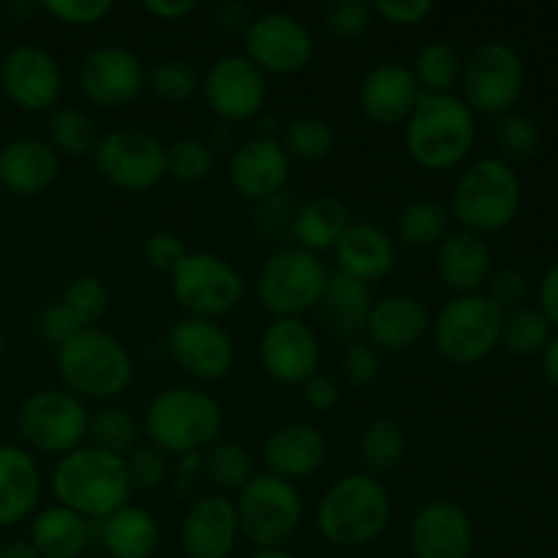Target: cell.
Wrapping results in <instances>:
<instances>
[{"label": "cell", "mask_w": 558, "mask_h": 558, "mask_svg": "<svg viewBox=\"0 0 558 558\" xmlns=\"http://www.w3.org/2000/svg\"><path fill=\"white\" fill-rule=\"evenodd\" d=\"M49 488L58 505L69 507L85 521L98 523L129 505L134 494L125 472V458L93 445H82L60 456L49 474Z\"/></svg>", "instance_id": "obj_1"}, {"label": "cell", "mask_w": 558, "mask_h": 558, "mask_svg": "<svg viewBox=\"0 0 558 558\" xmlns=\"http://www.w3.org/2000/svg\"><path fill=\"white\" fill-rule=\"evenodd\" d=\"M477 140V118L456 93H423L403 123L409 158L428 172H447L466 161Z\"/></svg>", "instance_id": "obj_2"}, {"label": "cell", "mask_w": 558, "mask_h": 558, "mask_svg": "<svg viewBox=\"0 0 558 558\" xmlns=\"http://www.w3.org/2000/svg\"><path fill=\"white\" fill-rule=\"evenodd\" d=\"M392 518L390 490L368 472L338 477L316 510L319 534L332 548H365L387 532Z\"/></svg>", "instance_id": "obj_3"}, {"label": "cell", "mask_w": 558, "mask_h": 558, "mask_svg": "<svg viewBox=\"0 0 558 558\" xmlns=\"http://www.w3.org/2000/svg\"><path fill=\"white\" fill-rule=\"evenodd\" d=\"M223 409L210 392L196 387H167L150 401L145 434L167 456H194L221 439Z\"/></svg>", "instance_id": "obj_4"}, {"label": "cell", "mask_w": 558, "mask_h": 558, "mask_svg": "<svg viewBox=\"0 0 558 558\" xmlns=\"http://www.w3.org/2000/svg\"><path fill=\"white\" fill-rule=\"evenodd\" d=\"M521 202L523 183L512 163L488 156L463 169L447 210L463 232L485 238L510 227L521 213Z\"/></svg>", "instance_id": "obj_5"}, {"label": "cell", "mask_w": 558, "mask_h": 558, "mask_svg": "<svg viewBox=\"0 0 558 558\" xmlns=\"http://www.w3.org/2000/svg\"><path fill=\"white\" fill-rule=\"evenodd\" d=\"M58 371L65 390L82 401H112L129 390L134 360L118 338L98 327H85L58 349Z\"/></svg>", "instance_id": "obj_6"}, {"label": "cell", "mask_w": 558, "mask_h": 558, "mask_svg": "<svg viewBox=\"0 0 558 558\" xmlns=\"http://www.w3.org/2000/svg\"><path fill=\"white\" fill-rule=\"evenodd\" d=\"M501 319L505 311L496 308L483 292L456 294L430 322L434 349L452 365L480 363L499 347Z\"/></svg>", "instance_id": "obj_7"}, {"label": "cell", "mask_w": 558, "mask_h": 558, "mask_svg": "<svg viewBox=\"0 0 558 558\" xmlns=\"http://www.w3.org/2000/svg\"><path fill=\"white\" fill-rule=\"evenodd\" d=\"M330 270L311 251L283 245L272 251L256 276V300L272 319H289L314 311Z\"/></svg>", "instance_id": "obj_8"}, {"label": "cell", "mask_w": 558, "mask_h": 558, "mask_svg": "<svg viewBox=\"0 0 558 558\" xmlns=\"http://www.w3.org/2000/svg\"><path fill=\"white\" fill-rule=\"evenodd\" d=\"M463 101L474 114L501 118L523 98L526 69L515 47L507 41H485L469 52L461 71Z\"/></svg>", "instance_id": "obj_9"}, {"label": "cell", "mask_w": 558, "mask_h": 558, "mask_svg": "<svg viewBox=\"0 0 558 558\" xmlns=\"http://www.w3.org/2000/svg\"><path fill=\"white\" fill-rule=\"evenodd\" d=\"M240 534L256 548H281L303 521V496L298 485L276 474H256L234 501Z\"/></svg>", "instance_id": "obj_10"}, {"label": "cell", "mask_w": 558, "mask_h": 558, "mask_svg": "<svg viewBox=\"0 0 558 558\" xmlns=\"http://www.w3.org/2000/svg\"><path fill=\"white\" fill-rule=\"evenodd\" d=\"M93 167L112 189L140 194L156 189L167 178V147L147 129L120 125L98 136Z\"/></svg>", "instance_id": "obj_11"}, {"label": "cell", "mask_w": 558, "mask_h": 558, "mask_svg": "<svg viewBox=\"0 0 558 558\" xmlns=\"http://www.w3.org/2000/svg\"><path fill=\"white\" fill-rule=\"evenodd\" d=\"M169 278L174 300L185 316L218 322L240 308L245 298V281L238 267L210 251H189Z\"/></svg>", "instance_id": "obj_12"}, {"label": "cell", "mask_w": 558, "mask_h": 558, "mask_svg": "<svg viewBox=\"0 0 558 558\" xmlns=\"http://www.w3.org/2000/svg\"><path fill=\"white\" fill-rule=\"evenodd\" d=\"M90 412L85 401L69 390L31 392L16 409V430L27 447L47 456H65L85 445Z\"/></svg>", "instance_id": "obj_13"}, {"label": "cell", "mask_w": 558, "mask_h": 558, "mask_svg": "<svg viewBox=\"0 0 558 558\" xmlns=\"http://www.w3.org/2000/svg\"><path fill=\"white\" fill-rule=\"evenodd\" d=\"M245 58L262 74L292 76L314 60V33L289 11H265L251 20L243 33Z\"/></svg>", "instance_id": "obj_14"}, {"label": "cell", "mask_w": 558, "mask_h": 558, "mask_svg": "<svg viewBox=\"0 0 558 558\" xmlns=\"http://www.w3.org/2000/svg\"><path fill=\"white\" fill-rule=\"evenodd\" d=\"M202 96L210 112L223 123L256 120L267 101V76L245 54L227 52L210 63L202 76Z\"/></svg>", "instance_id": "obj_15"}, {"label": "cell", "mask_w": 558, "mask_h": 558, "mask_svg": "<svg viewBox=\"0 0 558 558\" xmlns=\"http://www.w3.org/2000/svg\"><path fill=\"white\" fill-rule=\"evenodd\" d=\"M0 87L14 107L25 112L54 109L63 93V69L49 49L16 44L0 60Z\"/></svg>", "instance_id": "obj_16"}, {"label": "cell", "mask_w": 558, "mask_h": 558, "mask_svg": "<svg viewBox=\"0 0 558 558\" xmlns=\"http://www.w3.org/2000/svg\"><path fill=\"white\" fill-rule=\"evenodd\" d=\"M259 360L272 381L283 387H303L311 376L319 374V336L300 316L272 319L259 338Z\"/></svg>", "instance_id": "obj_17"}, {"label": "cell", "mask_w": 558, "mask_h": 558, "mask_svg": "<svg viewBox=\"0 0 558 558\" xmlns=\"http://www.w3.org/2000/svg\"><path fill=\"white\" fill-rule=\"evenodd\" d=\"M76 87L93 107L120 109L145 90V65L131 49L107 44L85 54L76 71Z\"/></svg>", "instance_id": "obj_18"}, {"label": "cell", "mask_w": 558, "mask_h": 558, "mask_svg": "<svg viewBox=\"0 0 558 558\" xmlns=\"http://www.w3.org/2000/svg\"><path fill=\"white\" fill-rule=\"evenodd\" d=\"M167 347L174 363L199 381H218L229 376L238 360L232 336L216 319L183 316L167 332Z\"/></svg>", "instance_id": "obj_19"}, {"label": "cell", "mask_w": 558, "mask_h": 558, "mask_svg": "<svg viewBox=\"0 0 558 558\" xmlns=\"http://www.w3.org/2000/svg\"><path fill=\"white\" fill-rule=\"evenodd\" d=\"M414 558H469L474 550V526L469 512L450 499L425 501L409 529Z\"/></svg>", "instance_id": "obj_20"}, {"label": "cell", "mask_w": 558, "mask_h": 558, "mask_svg": "<svg viewBox=\"0 0 558 558\" xmlns=\"http://www.w3.org/2000/svg\"><path fill=\"white\" fill-rule=\"evenodd\" d=\"M292 158L276 136H251L229 156V183L240 196L262 202L287 191Z\"/></svg>", "instance_id": "obj_21"}, {"label": "cell", "mask_w": 558, "mask_h": 558, "mask_svg": "<svg viewBox=\"0 0 558 558\" xmlns=\"http://www.w3.org/2000/svg\"><path fill=\"white\" fill-rule=\"evenodd\" d=\"M420 90L412 65L401 60H381L365 71L357 101L365 118L376 125H401L417 107Z\"/></svg>", "instance_id": "obj_22"}, {"label": "cell", "mask_w": 558, "mask_h": 558, "mask_svg": "<svg viewBox=\"0 0 558 558\" xmlns=\"http://www.w3.org/2000/svg\"><path fill=\"white\" fill-rule=\"evenodd\" d=\"M240 526L234 501L223 494L199 496L189 505L180 526V545L189 558H229Z\"/></svg>", "instance_id": "obj_23"}, {"label": "cell", "mask_w": 558, "mask_h": 558, "mask_svg": "<svg viewBox=\"0 0 558 558\" xmlns=\"http://www.w3.org/2000/svg\"><path fill=\"white\" fill-rule=\"evenodd\" d=\"M428 332L430 314L423 300L401 292L374 300L363 336L379 354H403L417 347Z\"/></svg>", "instance_id": "obj_24"}, {"label": "cell", "mask_w": 558, "mask_h": 558, "mask_svg": "<svg viewBox=\"0 0 558 558\" xmlns=\"http://www.w3.org/2000/svg\"><path fill=\"white\" fill-rule=\"evenodd\" d=\"M267 474L289 480H303L319 472L327 461V439L311 423H283L272 430L262 447Z\"/></svg>", "instance_id": "obj_25"}, {"label": "cell", "mask_w": 558, "mask_h": 558, "mask_svg": "<svg viewBox=\"0 0 558 558\" xmlns=\"http://www.w3.org/2000/svg\"><path fill=\"white\" fill-rule=\"evenodd\" d=\"M60 174V156L47 140L20 136L0 150V185L14 196H36Z\"/></svg>", "instance_id": "obj_26"}, {"label": "cell", "mask_w": 558, "mask_h": 558, "mask_svg": "<svg viewBox=\"0 0 558 558\" xmlns=\"http://www.w3.org/2000/svg\"><path fill=\"white\" fill-rule=\"evenodd\" d=\"M494 251L488 240L472 232H450L436 248V272L456 294H477L494 272Z\"/></svg>", "instance_id": "obj_27"}, {"label": "cell", "mask_w": 558, "mask_h": 558, "mask_svg": "<svg viewBox=\"0 0 558 558\" xmlns=\"http://www.w3.org/2000/svg\"><path fill=\"white\" fill-rule=\"evenodd\" d=\"M332 254H336V270L363 283L387 278L398 262L396 240L376 223H352L336 243Z\"/></svg>", "instance_id": "obj_28"}, {"label": "cell", "mask_w": 558, "mask_h": 558, "mask_svg": "<svg viewBox=\"0 0 558 558\" xmlns=\"http://www.w3.org/2000/svg\"><path fill=\"white\" fill-rule=\"evenodd\" d=\"M371 308H374V294H371L368 283L341 270H330L322 300L316 303V314H319L322 327L332 338L357 341L365 332Z\"/></svg>", "instance_id": "obj_29"}, {"label": "cell", "mask_w": 558, "mask_h": 558, "mask_svg": "<svg viewBox=\"0 0 558 558\" xmlns=\"http://www.w3.org/2000/svg\"><path fill=\"white\" fill-rule=\"evenodd\" d=\"M41 499V472L25 447L0 445V529L31 518Z\"/></svg>", "instance_id": "obj_30"}, {"label": "cell", "mask_w": 558, "mask_h": 558, "mask_svg": "<svg viewBox=\"0 0 558 558\" xmlns=\"http://www.w3.org/2000/svg\"><path fill=\"white\" fill-rule=\"evenodd\" d=\"M101 545L112 558H150L161 543L156 515L140 505H123L98 523Z\"/></svg>", "instance_id": "obj_31"}, {"label": "cell", "mask_w": 558, "mask_h": 558, "mask_svg": "<svg viewBox=\"0 0 558 558\" xmlns=\"http://www.w3.org/2000/svg\"><path fill=\"white\" fill-rule=\"evenodd\" d=\"M349 227H352L349 207L338 196L322 194L298 207V216H294L292 223V240L298 248L319 256L322 251L336 248V243Z\"/></svg>", "instance_id": "obj_32"}, {"label": "cell", "mask_w": 558, "mask_h": 558, "mask_svg": "<svg viewBox=\"0 0 558 558\" xmlns=\"http://www.w3.org/2000/svg\"><path fill=\"white\" fill-rule=\"evenodd\" d=\"M41 558H80L90 543V523L63 505L38 512L31 523V539Z\"/></svg>", "instance_id": "obj_33"}, {"label": "cell", "mask_w": 558, "mask_h": 558, "mask_svg": "<svg viewBox=\"0 0 558 558\" xmlns=\"http://www.w3.org/2000/svg\"><path fill=\"white\" fill-rule=\"evenodd\" d=\"M450 210L434 199H414L398 213V240L412 251L439 248L441 240L450 234Z\"/></svg>", "instance_id": "obj_34"}, {"label": "cell", "mask_w": 558, "mask_h": 558, "mask_svg": "<svg viewBox=\"0 0 558 558\" xmlns=\"http://www.w3.org/2000/svg\"><path fill=\"white\" fill-rule=\"evenodd\" d=\"M202 472L221 494H240L256 477L254 456L238 441H221L202 452Z\"/></svg>", "instance_id": "obj_35"}, {"label": "cell", "mask_w": 558, "mask_h": 558, "mask_svg": "<svg viewBox=\"0 0 558 558\" xmlns=\"http://www.w3.org/2000/svg\"><path fill=\"white\" fill-rule=\"evenodd\" d=\"M554 338V325L537 305H521V308L507 311L501 319L499 343L515 357H534L543 354L548 341Z\"/></svg>", "instance_id": "obj_36"}, {"label": "cell", "mask_w": 558, "mask_h": 558, "mask_svg": "<svg viewBox=\"0 0 558 558\" xmlns=\"http://www.w3.org/2000/svg\"><path fill=\"white\" fill-rule=\"evenodd\" d=\"M461 52L445 38L423 44L412 65V74L423 93H452V87L461 82Z\"/></svg>", "instance_id": "obj_37"}, {"label": "cell", "mask_w": 558, "mask_h": 558, "mask_svg": "<svg viewBox=\"0 0 558 558\" xmlns=\"http://www.w3.org/2000/svg\"><path fill=\"white\" fill-rule=\"evenodd\" d=\"M140 420L123 407H104L90 412V420H87V445L112 452V456H129L140 445Z\"/></svg>", "instance_id": "obj_38"}, {"label": "cell", "mask_w": 558, "mask_h": 558, "mask_svg": "<svg viewBox=\"0 0 558 558\" xmlns=\"http://www.w3.org/2000/svg\"><path fill=\"white\" fill-rule=\"evenodd\" d=\"M49 145L58 156L82 158L93 156L98 145V129L90 114L80 107H58L49 114Z\"/></svg>", "instance_id": "obj_39"}, {"label": "cell", "mask_w": 558, "mask_h": 558, "mask_svg": "<svg viewBox=\"0 0 558 558\" xmlns=\"http://www.w3.org/2000/svg\"><path fill=\"white\" fill-rule=\"evenodd\" d=\"M407 456V430L398 420L379 417L360 436V458L368 474L392 472Z\"/></svg>", "instance_id": "obj_40"}, {"label": "cell", "mask_w": 558, "mask_h": 558, "mask_svg": "<svg viewBox=\"0 0 558 558\" xmlns=\"http://www.w3.org/2000/svg\"><path fill=\"white\" fill-rule=\"evenodd\" d=\"M336 142L338 136L332 123H327L325 118H316V114H303L283 129L281 145L289 153V158L314 163L325 161L336 150Z\"/></svg>", "instance_id": "obj_41"}, {"label": "cell", "mask_w": 558, "mask_h": 558, "mask_svg": "<svg viewBox=\"0 0 558 558\" xmlns=\"http://www.w3.org/2000/svg\"><path fill=\"white\" fill-rule=\"evenodd\" d=\"M147 90L167 104H183L199 93L202 80L183 58H161L145 71Z\"/></svg>", "instance_id": "obj_42"}, {"label": "cell", "mask_w": 558, "mask_h": 558, "mask_svg": "<svg viewBox=\"0 0 558 558\" xmlns=\"http://www.w3.org/2000/svg\"><path fill=\"white\" fill-rule=\"evenodd\" d=\"M496 147L501 153V161H532L539 150H543V129L537 120L526 112L501 114L496 123Z\"/></svg>", "instance_id": "obj_43"}, {"label": "cell", "mask_w": 558, "mask_h": 558, "mask_svg": "<svg viewBox=\"0 0 558 558\" xmlns=\"http://www.w3.org/2000/svg\"><path fill=\"white\" fill-rule=\"evenodd\" d=\"M213 167H216V150L199 136H183L167 147V178H172L174 183H205Z\"/></svg>", "instance_id": "obj_44"}, {"label": "cell", "mask_w": 558, "mask_h": 558, "mask_svg": "<svg viewBox=\"0 0 558 558\" xmlns=\"http://www.w3.org/2000/svg\"><path fill=\"white\" fill-rule=\"evenodd\" d=\"M60 303L82 327H96L109 308V289L98 276H76L65 283Z\"/></svg>", "instance_id": "obj_45"}, {"label": "cell", "mask_w": 558, "mask_h": 558, "mask_svg": "<svg viewBox=\"0 0 558 558\" xmlns=\"http://www.w3.org/2000/svg\"><path fill=\"white\" fill-rule=\"evenodd\" d=\"M125 472H129L131 490H156L158 485L167 480L169 474V456L163 450H158L156 445H136L134 450L125 456Z\"/></svg>", "instance_id": "obj_46"}, {"label": "cell", "mask_w": 558, "mask_h": 558, "mask_svg": "<svg viewBox=\"0 0 558 558\" xmlns=\"http://www.w3.org/2000/svg\"><path fill=\"white\" fill-rule=\"evenodd\" d=\"M298 202L281 191L276 196L254 202V227L270 240H292V223L298 216Z\"/></svg>", "instance_id": "obj_47"}, {"label": "cell", "mask_w": 558, "mask_h": 558, "mask_svg": "<svg viewBox=\"0 0 558 558\" xmlns=\"http://www.w3.org/2000/svg\"><path fill=\"white\" fill-rule=\"evenodd\" d=\"M374 22V9L363 0H336L325 11V27L338 41H354Z\"/></svg>", "instance_id": "obj_48"}, {"label": "cell", "mask_w": 558, "mask_h": 558, "mask_svg": "<svg viewBox=\"0 0 558 558\" xmlns=\"http://www.w3.org/2000/svg\"><path fill=\"white\" fill-rule=\"evenodd\" d=\"M483 294L505 314L512 308H521V305H526L529 294L526 272L518 270V267H494Z\"/></svg>", "instance_id": "obj_49"}, {"label": "cell", "mask_w": 558, "mask_h": 558, "mask_svg": "<svg viewBox=\"0 0 558 558\" xmlns=\"http://www.w3.org/2000/svg\"><path fill=\"white\" fill-rule=\"evenodd\" d=\"M341 374L349 385L371 387L381 374V354L365 338L349 341L341 352Z\"/></svg>", "instance_id": "obj_50"}, {"label": "cell", "mask_w": 558, "mask_h": 558, "mask_svg": "<svg viewBox=\"0 0 558 558\" xmlns=\"http://www.w3.org/2000/svg\"><path fill=\"white\" fill-rule=\"evenodd\" d=\"M142 254H145V262L158 272H167L172 276L180 267V262L189 256V245L183 243V238L169 229H158V232L147 234L145 245H142Z\"/></svg>", "instance_id": "obj_51"}, {"label": "cell", "mask_w": 558, "mask_h": 558, "mask_svg": "<svg viewBox=\"0 0 558 558\" xmlns=\"http://www.w3.org/2000/svg\"><path fill=\"white\" fill-rule=\"evenodd\" d=\"M41 9L63 25L87 27L112 14V0H47Z\"/></svg>", "instance_id": "obj_52"}, {"label": "cell", "mask_w": 558, "mask_h": 558, "mask_svg": "<svg viewBox=\"0 0 558 558\" xmlns=\"http://www.w3.org/2000/svg\"><path fill=\"white\" fill-rule=\"evenodd\" d=\"M85 327L80 325V322L71 316V311L65 308L60 300H54V303H49L47 308L41 311V316H38V332H41L44 341L54 343V347H63L65 341H71V338L76 336V332H82Z\"/></svg>", "instance_id": "obj_53"}, {"label": "cell", "mask_w": 558, "mask_h": 558, "mask_svg": "<svg viewBox=\"0 0 558 558\" xmlns=\"http://www.w3.org/2000/svg\"><path fill=\"white\" fill-rule=\"evenodd\" d=\"M371 9H374V16H381L398 27L420 25L434 14L430 0H376V3H371Z\"/></svg>", "instance_id": "obj_54"}, {"label": "cell", "mask_w": 558, "mask_h": 558, "mask_svg": "<svg viewBox=\"0 0 558 558\" xmlns=\"http://www.w3.org/2000/svg\"><path fill=\"white\" fill-rule=\"evenodd\" d=\"M303 398L314 412H332V409L341 403V387L332 376L327 374H314L303 385Z\"/></svg>", "instance_id": "obj_55"}, {"label": "cell", "mask_w": 558, "mask_h": 558, "mask_svg": "<svg viewBox=\"0 0 558 558\" xmlns=\"http://www.w3.org/2000/svg\"><path fill=\"white\" fill-rule=\"evenodd\" d=\"M142 9L158 22H180L196 11V0H145Z\"/></svg>", "instance_id": "obj_56"}, {"label": "cell", "mask_w": 558, "mask_h": 558, "mask_svg": "<svg viewBox=\"0 0 558 558\" xmlns=\"http://www.w3.org/2000/svg\"><path fill=\"white\" fill-rule=\"evenodd\" d=\"M539 311L548 316L550 325L558 327V262L545 270L539 281Z\"/></svg>", "instance_id": "obj_57"}, {"label": "cell", "mask_w": 558, "mask_h": 558, "mask_svg": "<svg viewBox=\"0 0 558 558\" xmlns=\"http://www.w3.org/2000/svg\"><path fill=\"white\" fill-rule=\"evenodd\" d=\"M251 20H254V16H251L248 5L243 3H223L221 9H218V25L229 33H245Z\"/></svg>", "instance_id": "obj_58"}, {"label": "cell", "mask_w": 558, "mask_h": 558, "mask_svg": "<svg viewBox=\"0 0 558 558\" xmlns=\"http://www.w3.org/2000/svg\"><path fill=\"white\" fill-rule=\"evenodd\" d=\"M543 376L554 390H558V332L548 341V347L543 349Z\"/></svg>", "instance_id": "obj_59"}, {"label": "cell", "mask_w": 558, "mask_h": 558, "mask_svg": "<svg viewBox=\"0 0 558 558\" xmlns=\"http://www.w3.org/2000/svg\"><path fill=\"white\" fill-rule=\"evenodd\" d=\"M0 558H41L36 554V548H33L27 539H16V543H9L0 548Z\"/></svg>", "instance_id": "obj_60"}, {"label": "cell", "mask_w": 558, "mask_h": 558, "mask_svg": "<svg viewBox=\"0 0 558 558\" xmlns=\"http://www.w3.org/2000/svg\"><path fill=\"white\" fill-rule=\"evenodd\" d=\"M38 5L36 3H27V0H11V3H5V14L14 16L16 22H25L27 16L36 14Z\"/></svg>", "instance_id": "obj_61"}, {"label": "cell", "mask_w": 558, "mask_h": 558, "mask_svg": "<svg viewBox=\"0 0 558 558\" xmlns=\"http://www.w3.org/2000/svg\"><path fill=\"white\" fill-rule=\"evenodd\" d=\"M248 558H298V556L289 554V550L283 548H256Z\"/></svg>", "instance_id": "obj_62"}, {"label": "cell", "mask_w": 558, "mask_h": 558, "mask_svg": "<svg viewBox=\"0 0 558 558\" xmlns=\"http://www.w3.org/2000/svg\"><path fill=\"white\" fill-rule=\"evenodd\" d=\"M3 349H5V343H3V336H0V357H3Z\"/></svg>", "instance_id": "obj_63"}, {"label": "cell", "mask_w": 558, "mask_h": 558, "mask_svg": "<svg viewBox=\"0 0 558 558\" xmlns=\"http://www.w3.org/2000/svg\"><path fill=\"white\" fill-rule=\"evenodd\" d=\"M0 548H3V545H0Z\"/></svg>", "instance_id": "obj_64"}]
</instances>
